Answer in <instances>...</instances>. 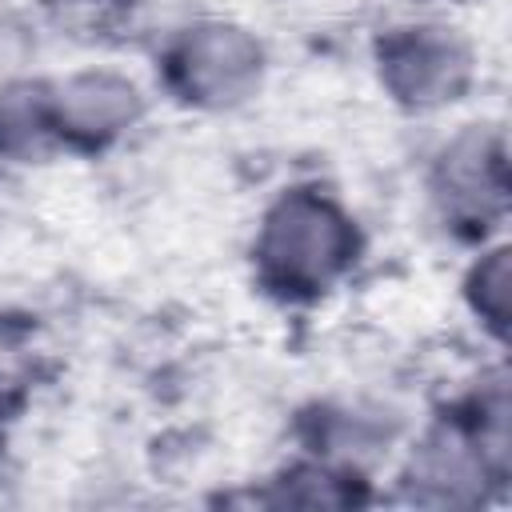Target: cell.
<instances>
[{
    "label": "cell",
    "instance_id": "3",
    "mask_svg": "<svg viewBox=\"0 0 512 512\" xmlns=\"http://www.w3.org/2000/svg\"><path fill=\"white\" fill-rule=\"evenodd\" d=\"M260 52L236 28H200L176 56L180 84L196 100H232L256 72Z\"/></svg>",
    "mask_w": 512,
    "mask_h": 512
},
{
    "label": "cell",
    "instance_id": "5",
    "mask_svg": "<svg viewBox=\"0 0 512 512\" xmlns=\"http://www.w3.org/2000/svg\"><path fill=\"white\" fill-rule=\"evenodd\" d=\"M136 92L120 80L108 76H84L76 84H68V96L60 100V120L68 116V124L76 132H116V124L132 120V100Z\"/></svg>",
    "mask_w": 512,
    "mask_h": 512
},
{
    "label": "cell",
    "instance_id": "2",
    "mask_svg": "<svg viewBox=\"0 0 512 512\" xmlns=\"http://www.w3.org/2000/svg\"><path fill=\"white\" fill-rule=\"evenodd\" d=\"M384 76L388 84L412 104H440L452 100L468 76V60L456 40L436 36V28H408L392 36L384 48Z\"/></svg>",
    "mask_w": 512,
    "mask_h": 512
},
{
    "label": "cell",
    "instance_id": "1",
    "mask_svg": "<svg viewBox=\"0 0 512 512\" xmlns=\"http://www.w3.org/2000/svg\"><path fill=\"white\" fill-rule=\"evenodd\" d=\"M348 220L316 196H284L260 232V264L272 284L292 292L324 288L352 256Z\"/></svg>",
    "mask_w": 512,
    "mask_h": 512
},
{
    "label": "cell",
    "instance_id": "4",
    "mask_svg": "<svg viewBox=\"0 0 512 512\" xmlns=\"http://www.w3.org/2000/svg\"><path fill=\"white\" fill-rule=\"evenodd\" d=\"M444 196L456 212H488L492 204L504 200V160L500 148L484 140H460L444 156Z\"/></svg>",
    "mask_w": 512,
    "mask_h": 512
},
{
    "label": "cell",
    "instance_id": "6",
    "mask_svg": "<svg viewBox=\"0 0 512 512\" xmlns=\"http://www.w3.org/2000/svg\"><path fill=\"white\" fill-rule=\"evenodd\" d=\"M476 308L496 332H504V316H508V260H504V252H492L480 264V272H476Z\"/></svg>",
    "mask_w": 512,
    "mask_h": 512
}]
</instances>
